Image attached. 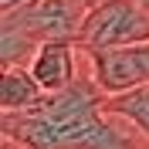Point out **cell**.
I'll return each mask as SVG.
<instances>
[{
	"instance_id": "cell-1",
	"label": "cell",
	"mask_w": 149,
	"mask_h": 149,
	"mask_svg": "<svg viewBox=\"0 0 149 149\" xmlns=\"http://www.w3.org/2000/svg\"><path fill=\"white\" fill-rule=\"evenodd\" d=\"M0 132L31 149H149L129 119L105 109V92L85 51L81 71L68 88L44 92L24 112H0Z\"/></svg>"
},
{
	"instance_id": "cell-2",
	"label": "cell",
	"mask_w": 149,
	"mask_h": 149,
	"mask_svg": "<svg viewBox=\"0 0 149 149\" xmlns=\"http://www.w3.org/2000/svg\"><path fill=\"white\" fill-rule=\"evenodd\" d=\"M136 41H149V10L139 0H95L78 31L81 51L122 47Z\"/></svg>"
},
{
	"instance_id": "cell-3",
	"label": "cell",
	"mask_w": 149,
	"mask_h": 149,
	"mask_svg": "<svg viewBox=\"0 0 149 149\" xmlns=\"http://www.w3.org/2000/svg\"><path fill=\"white\" fill-rule=\"evenodd\" d=\"M95 0H27L24 7L0 14V24L24 31L27 37L41 41H78L88 10Z\"/></svg>"
},
{
	"instance_id": "cell-4",
	"label": "cell",
	"mask_w": 149,
	"mask_h": 149,
	"mask_svg": "<svg viewBox=\"0 0 149 149\" xmlns=\"http://www.w3.org/2000/svg\"><path fill=\"white\" fill-rule=\"evenodd\" d=\"M92 61L95 81L102 85L105 95H122L132 88L149 85V41L122 47H98V51H85Z\"/></svg>"
},
{
	"instance_id": "cell-5",
	"label": "cell",
	"mask_w": 149,
	"mask_h": 149,
	"mask_svg": "<svg viewBox=\"0 0 149 149\" xmlns=\"http://www.w3.org/2000/svg\"><path fill=\"white\" fill-rule=\"evenodd\" d=\"M27 68L44 92H61L81 71V47H78V41H65V37L61 41H41V47Z\"/></svg>"
},
{
	"instance_id": "cell-6",
	"label": "cell",
	"mask_w": 149,
	"mask_h": 149,
	"mask_svg": "<svg viewBox=\"0 0 149 149\" xmlns=\"http://www.w3.org/2000/svg\"><path fill=\"white\" fill-rule=\"evenodd\" d=\"M44 98V88L37 85L27 65H10L0 74V112H24Z\"/></svg>"
},
{
	"instance_id": "cell-7",
	"label": "cell",
	"mask_w": 149,
	"mask_h": 149,
	"mask_svg": "<svg viewBox=\"0 0 149 149\" xmlns=\"http://www.w3.org/2000/svg\"><path fill=\"white\" fill-rule=\"evenodd\" d=\"M105 109L119 112L122 119H129L139 129V136L149 142V85L122 92V95H105Z\"/></svg>"
},
{
	"instance_id": "cell-8",
	"label": "cell",
	"mask_w": 149,
	"mask_h": 149,
	"mask_svg": "<svg viewBox=\"0 0 149 149\" xmlns=\"http://www.w3.org/2000/svg\"><path fill=\"white\" fill-rule=\"evenodd\" d=\"M37 41L27 37L24 31L10 27V24H0V65L10 68V65H31V58L37 54Z\"/></svg>"
},
{
	"instance_id": "cell-9",
	"label": "cell",
	"mask_w": 149,
	"mask_h": 149,
	"mask_svg": "<svg viewBox=\"0 0 149 149\" xmlns=\"http://www.w3.org/2000/svg\"><path fill=\"white\" fill-rule=\"evenodd\" d=\"M0 149H31V146L20 142V139H14V136H3V132H0Z\"/></svg>"
},
{
	"instance_id": "cell-10",
	"label": "cell",
	"mask_w": 149,
	"mask_h": 149,
	"mask_svg": "<svg viewBox=\"0 0 149 149\" xmlns=\"http://www.w3.org/2000/svg\"><path fill=\"white\" fill-rule=\"evenodd\" d=\"M27 0H0V14H7V10H17V7H24Z\"/></svg>"
},
{
	"instance_id": "cell-11",
	"label": "cell",
	"mask_w": 149,
	"mask_h": 149,
	"mask_svg": "<svg viewBox=\"0 0 149 149\" xmlns=\"http://www.w3.org/2000/svg\"><path fill=\"white\" fill-rule=\"evenodd\" d=\"M139 3H142V7H146V10H149V0H139Z\"/></svg>"
}]
</instances>
